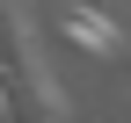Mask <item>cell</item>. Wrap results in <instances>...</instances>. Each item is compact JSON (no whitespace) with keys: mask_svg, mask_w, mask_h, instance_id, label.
I'll return each mask as SVG.
<instances>
[{"mask_svg":"<svg viewBox=\"0 0 131 123\" xmlns=\"http://www.w3.org/2000/svg\"><path fill=\"white\" fill-rule=\"evenodd\" d=\"M0 101L15 116H58L66 94H58V72L37 43V22H29L22 0H0Z\"/></svg>","mask_w":131,"mask_h":123,"instance_id":"6da1fadb","label":"cell"},{"mask_svg":"<svg viewBox=\"0 0 131 123\" xmlns=\"http://www.w3.org/2000/svg\"><path fill=\"white\" fill-rule=\"evenodd\" d=\"M58 29H66L88 58H124V22H117L109 7H95V0H66V7H58Z\"/></svg>","mask_w":131,"mask_h":123,"instance_id":"7a4b0ae2","label":"cell"},{"mask_svg":"<svg viewBox=\"0 0 131 123\" xmlns=\"http://www.w3.org/2000/svg\"><path fill=\"white\" fill-rule=\"evenodd\" d=\"M0 123H37V116H0Z\"/></svg>","mask_w":131,"mask_h":123,"instance_id":"3957f363","label":"cell"},{"mask_svg":"<svg viewBox=\"0 0 131 123\" xmlns=\"http://www.w3.org/2000/svg\"><path fill=\"white\" fill-rule=\"evenodd\" d=\"M95 7H102V0H95Z\"/></svg>","mask_w":131,"mask_h":123,"instance_id":"277c9868","label":"cell"},{"mask_svg":"<svg viewBox=\"0 0 131 123\" xmlns=\"http://www.w3.org/2000/svg\"><path fill=\"white\" fill-rule=\"evenodd\" d=\"M0 109H7V101H0Z\"/></svg>","mask_w":131,"mask_h":123,"instance_id":"5b68a950","label":"cell"}]
</instances>
